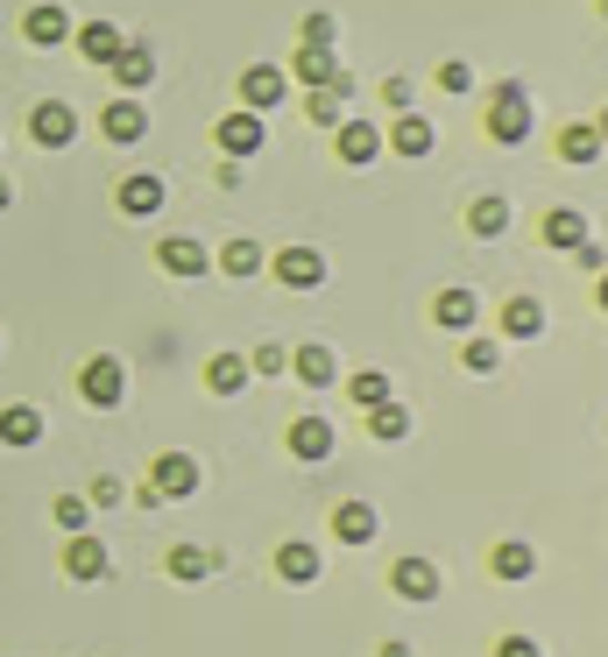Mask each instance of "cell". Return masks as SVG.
Listing matches in <instances>:
<instances>
[{"label":"cell","instance_id":"obj_1","mask_svg":"<svg viewBox=\"0 0 608 657\" xmlns=\"http://www.w3.org/2000/svg\"><path fill=\"white\" fill-rule=\"evenodd\" d=\"M530 128H538L530 85H524V79H503V85H496V100H488V142L524 149V142H530Z\"/></svg>","mask_w":608,"mask_h":657},{"label":"cell","instance_id":"obj_2","mask_svg":"<svg viewBox=\"0 0 608 657\" xmlns=\"http://www.w3.org/2000/svg\"><path fill=\"white\" fill-rule=\"evenodd\" d=\"M79 396L92 403V411H113V403L128 396V368H121L113 354H92V361H85V375H79Z\"/></svg>","mask_w":608,"mask_h":657},{"label":"cell","instance_id":"obj_3","mask_svg":"<svg viewBox=\"0 0 608 657\" xmlns=\"http://www.w3.org/2000/svg\"><path fill=\"white\" fill-rule=\"evenodd\" d=\"M29 134L43 149H71V142H79V107H71V100H43L29 113Z\"/></svg>","mask_w":608,"mask_h":657},{"label":"cell","instance_id":"obj_4","mask_svg":"<svg viewBox=\"0 0 608 657\" xmlns=\"http://www.w3.org/2000/svg\"><path fill=\"white\" fill-rule=\"evenodd\" d=\"M199 481H205V474H199V459H192V453H163L156 467H149V488H156L163 502H184V495H199Z\"/></svg>","mask_w":608,"mask_h":657},{"label":"cell","instance_id":"obj_5","mask_svg":"<svg viewBox=\"0 0 608 657\" xmlns=\"http://www.w3.org/2000/svg\"><path fill=\"white\" fill-rule=\"evenodd\" d=\"M283 446H291V453L304 459V467H326V459H333V424L318 417V411H304V417L291 424V432H283Z\"/></svg>","mask_w":608,"mask_h":657},{"label":"cell","instance_id":"obj_6","mask_svg":"<svg viewBox=\"0 0 608 657\" xmlns=\"http://www.w3.org/2000/svg\"><path fill=\"white\" fill-rule=\"evenodd\" d=\"M389 587H396V602H439V566L411 552V558L389 566Z\"/></svg>","mask_w":608,"mask_h":657},{"label":"cell","instance_id":"obj_7","mask_svg":"<svg viewBox=\"0 0 608 657\" xmlns=\"http://www.w3.org/2000/svg\"><path fill=\"white\" fill-rule=\"evenodd\" d=\"M270 269H276V283H283V290H318V283H326V255H318V247H304V241H297V247H283Z\"/></svg>","mask_w":608,"mask_h":657},{"label":"cell","instance_id":"obj_8","mask_svg":"<svg viewBox=\"0 0 608 657\" xmlns=\"http://www.w3.org/2000/svg\"><path fill=\"white\" fill-rule=\"evenodd\" d=\"M262 142H270V128H262V113H226L220 121V149H226V163H241V156H262Z\"/></svg>","mask_w":608,"mask_h":657},{"label":"cell","instance_id":"obj_9","mask_svg":"<svg viewBox=\"0 0 608 657\" xmlns=\"http://www.w3.org/2000/svg\"><path fill=\"white\" fill-rule=\"evenodd\" d=\"M333 149H340V163H354V170H368L375 156H383V134H375L361 113H347V121L333 128Z\"/></svg>","mask_w":608,"mask_h":657},{"label":"cell","instance_id":"obj_10","mask_svg":"<svg viewBox=\"0 0 608 657\" xmlns=\"http://www.w3.org/2000/svg\"><path fill=\"white\" fill-rule=\"evenodd\" d=\"M283 92H291V79H283L276 64H249V71H241V107H249V113L283 107Z\"/></svg>","mask_w":608,"mask_h":657},{"label":"cell","instance_id":"obj_11","mask_svg":"<svg viewBox=\"0 0 608 657\" xmlns=\"http://www.w3.org/2000/svg\"><path fill=\"white\" fill-rule=\"evenodd\" d=\"M113 205H121L128 220H156V212H163V178H149V170H135V178H121V191H113Z\"/></svg>","mask_w":608,"mask_h":657},{"label":"cell","instance_id":"obj_12","mask_svg":"<svg viewBox=\"0 0 608 657\" xmlns=\"http://www.w3.org/2000/svg\"><path fill=\"white\" fill-rule=\"evenodd\" d=\"M156 262H163V276H205V269H213V255H205L199 234H170L156 247Z\"/></svg>","mask_w":608,"mask_h":657},{"label":"cell","instance_id":"obj_13","mask_svg":"<svg viewBox=\"0 0 608 657\" xmlns=\"http://www.w3.org/2000/svg\"><path fill=\"white\" fill-rule=\"evenodd\" d=\"M347 100H354V79H347V71H340L333 85L304 92V121H318V128H340V121H347Z\"/></svg>","mask_w":608,"mask_h":657},{"label":"cell","instance_id":"obj_14","mask_svg":"<svg viewBox=\"0 0 608 657\" xmlns=\"http://www.w3.org/2000/svg\"><path fill=\"white\" fill-rule=\"evenodd\" d=\"M383 149H396V156H432V149H439V128L425 121V113H396V128H389V142Z\"/></svg>","mask_w":608,"mask_h":657},{"label":"cell","instance_id":"obj_15","mask_svg":"<svg viewBox=\"0 0 608 657\" xmlns=\"http://www.w3.org/2000/svg\"><path fill=\"white\" fill-rule=\"evenodd\" d=\"M22 36H29L36 50H57V43H71V14L57 8V0H43V8L22 14Z\"/></svg>","mask_w":608,"mask_h":657},{"label":"cell","instance_id":"obj_16","mask_svg":"<svg viewBox=\"0 0 608 657\" xmlns=\"http://www.w3.org/2000/svg\"><path fill=\"white\" fill-rule=\"evenodd\" d=\"M100 128H107V142H121V149H128V142H142V134H149V107L121 92V100L100 113Z\"/></svg>","mask_w":608,"mask_h":657},{"label":"cell","instance_id":"obj_17","mask_svg":"<svg viewBox=\"0 0 608 657\" xmlns=\"http://www.w3.org/2000/svg\"><path fill=\"white\" fill-rule=\"evenodd\" d=\"M375 530H383V516H375L368 509V502H340V509H333V537H340V545H375Z\"/></svg>","mask_w":608,"mask_h":657},{"label":"cell","instance_id":"obj_18","mask_svg":"<svg viewBox=\"0 0 608 657\" xmlns=\"http://www.w3.org/2000/svg\"><path fill=\"white\" fill-rule=\"evenodd\" d=\"M107 566H113V558H107V545H100L92 530L64 537V573H71V579H107Z\"/></svg>","mask_w":608,"mask_h":657},{"label":"cell","instance_id":"obj_19","mask_svg":"<svg viewBox=\"0 0 608 657\" xmlns=\"http://www.w3.org/2000/svg\"><path fill=\"white\" fill-rule=\"evenodd\" d=\"M107 71H113V85H121L128 100H135V92H142L149 79H156V57H149L142 43H121V50H113V64H107Z\"/></svg>","mask_w":608,"mask_h":657},{"label":"cell","instance_id":"obj_20","mask_svg":"<svg viewBox=\"0 0 608 657\" xmlns=\"http://www.w3.org/2000/svg\"><path fill=\"white\" fill-rule=\"evenodd\" d=\"M432 319L446 325V333H474V319H482V297H474V290H439V297H432Z\"/></svg>","mask_w":608,"mask_h":657},{"label":"cell","instance_id":"obj_21","mask_svg":"<svg viewBox=\"0 0 608 657\" xmlns=\"http://www.w3.org/2000/svg\"><path fill=\"white\" fill-rule=\"evenodd\" d=\"M291 375L304 382V390H333V382H340V361H333V346H297V354H291Z\"/></svg>","mask_w":608,"mask_h":657},{"label":"cell","instance_id":"obj_22","mask_svg":"<svg viewBox=\"0 0 608 657\" xmlns=\"http://www.w3.org/2000/svg\"><path fill=\"white\" fill-rule=\"evenodd\" d=\"M467 234L474 241H503L509 234V199H503V191H482V199L467 205Z\"/></svg>","mask_w":608,"mask_h":657},{"label":"cell","instance_id":"obj_23","mask_svg":"<svg viewBox=\"0 0 608 657\" xmlns=\"http://www.w3.org/2000/svg\"><path fill=\"white\" fill-rule=\"evenodd\" d=\"M488 573L496 579H530L538 573V545H530V537H503V545L488 552Z\"/></svg>","mask_w":608,"mask_h":657},{"label":"cell","instance_id":"obj_24","mask_svg":"<svg viewBox=\"0 0 608 657\" xmlns=\"http://www.w3.org/2000/svg\"><path fill=\"white\" fill-rule=\"evenodd\" d=\"M291 79L318 92V85H333V79H340V57H333V50H318V43H297V57H291Z\"/></svg>","mask_w":608,"mask_h":657},{"label":"cell","instance_id":"obj_25","mask_svg":"<svg viewBox=\"0 0 608 657\" xmlns=\"http://www.w3.org/2000/svg\"><path fill=\"white\" fill-rule=\"evenodd\" d=\"M318 566H326V558H318V545H304V537L276 545V573L291 579V587H312V579H318Z\"/></svg>","mask_w":608,"mask_h":657},{"label":"cell","instance_id":"obj_26","mask_svg":"<svg viewBox=\"0 0 608 657\" xmlns=\"http://www.w3.org/2000/svg\"><path fill=\"white\" fill-rule=\"evenodd\" d=\"M205 390H213V396H241V390H249V354H234V346L213 354V361H205Z\"/></svg>","mask_w":608,"mask_h":657},{"label":"cell","instance_id":"obj_27","mask_svg":"<svg viewBox=\"0 0 608 657\" xmlns=\"http://www.w3.org/2000/svg\"><path fill=\"white\" fill-rule=\"evenodd\" d=\"M580 241H595V234H587V212H574V205L545 212V247H559V255H574Z\"/></svg>","mask_w":608,"mask_h":657},{"label":"cell","instance_id":"obj_28","mask_svg":"<svg viewBox=\"0 0 608 657\" xmlns=\"http://www.w3.org/2000/svg\"><path fill=\"white\" fill-rule=\"evenodd\" d=\"M43 438V411L36 403H8L0 411V446H36Z\"/></svg>","mask_w":608,"mask_h":657},{"label":"cell","instance_id":"obj_29","mask_svg":"<svg viewBox=\"0 0 608 657\" xmlns=\"http://www.w3.org/2000/svg\"><path fill=\"white\" fill-rule=\"evenodd\" d=\"M545 333V304L538 297H509L503 304V340H538Z\"/></svg>","mask_w":608,"mask_h":657},{"label":"cell","instance_id":"obj_30","mask_svg":"<svg viewBox=\"0 0 608 657\" xmlns=\"http://www.w3.org/2000/svg\"><path fill=\"white\" fill-rule=\"evenodd\" d=\"M71 36H79V57H85V64H113V50L128 43L113 22H85V29H71Z\"/></svg>","mask_w":608,"mask_h":657},{"label":"cell","instance_id":"obj_31","mask_svg":"<svg viewBox=\"0 0 608 657\" xmlns=\"http://www.w3.org/2000/svg\"><path fill=\"white\" fill-rule=\"evenodd\" d=\"M601 134H595V121H574V128H559V163H595L601 156Z\"/></svg>","mask_w":608,"mask_h":657},{"label":"cell","instance_id":"obj_32","mask_svg":"<svg viewBox=\"0 0 608 657\" xmlns=\"http://www.w3.org/2000/svg\"><path fill=\"white\" fill-rule=\"evenodd\" d=\"M262 262H270V255H262V241H249V234H234V241L220 247V269H226V276H234V283H249V276H255Z\"/></svg>","mask_w":608,"mask_h":657},{"label":"cell","instance_id":"obj_33","mask_svg":"<svg viewBox=\"0 0 608 657\" xmlns=\"http://www.w3.org/2000/svg\"><path fill=\"white\" fill-rule=\"evenodd\" d=\"M368 432L375 438H383V446H396V438H411V411H404V403H375V411H368Z\"/></svg>","mask_w":608,"mask_h":657},{"label":"cell","instance_id":"obj_34","mask_svg":"<svg viewBox=\"0 0 608 657\" xmlns=\"http://www.w3.org/2000/svg\"><path fill=\"white\" fill-rule=\"evenodd\" d=\"M213 566H220L213 545H178V552H170V579H205Z\"/></svg>","mask_w":608,"mask_h":657},{"label":"cell","instance_id":"obj_35","mask_svg":"<svg viewBox=\"0 0 608 657\" xmlns=\"http://www.w3.org/2000/svg\"><path fill=\"white\" fill-rule=\"evenodd\" d=\"M460 368H467V375H496V368H503V346H496V340H482V333H467Z\"/></svg>","mask_w":608,"mask_h":657},{"label":"cell","instance_id":"obj_36","mask_svg":"<svg viewBox=\"0 0 608 657\" xmlns=\"http://www.w3.org/2000/svg\"><path fill=\"white\" fill-rule=\"evenodd\" d=\"M50 516H57V530H64V537L92 530V502H85V495H57V502H50Z\"/></svg>","mask_w":608,"mask_h":657},{"label":"cell","instance_id":"obj_37","mask_svg":"<svg viewBox=\"0 0 608 657\" xmlns=\"http://www.w3.org/2000/svg\"><path fill=\"white\" fill-rule=\"evenodd\" d=\"M347 396L361 403V411H375V403H389V375L383 368H361V375H347Z\"/></svg>","mask_w":608,"mask_h":657},{"label":"cell","instance_id":"obj_38","mask_svg":"<svg viewBox=\"0 0 608 657\" xmlns=\"http://www.w3.org/2000/svg\"><path fill=\"white\" fill-rule=\"evenodd\" d=\"M439 92H453V100H467V92H474V64H467V57H446V64H439Z\"/></svg>","mask_w":608,"mask_h":657},{"label":"cell","instance_id":"obj_39","mask_svg":"<svg viewBox=\"0 0 608 657\" xmlns=\"http://www.w3.org/2000/svg\"><path fill=\"white\" fill-rule=\"evenodd\" d=\"M249 375H291V346H255V354H249Z\"/></svg>","mask_w":608,"mask_h":657},{"label":"cell","instance_id":"obj_40","mask_svg":"<svg viewBox=\"0 0 608 657\" xmlns=\"http://www.w3.org/2000/svg\"><path fill=\"white\" fill-rule=\"evenodd\" d=\"M85 502H92V509H121V502H128V481H121V474H100Z\"/></svg>","mask_w":608,"mask_h":657},{"label":"cell","instance_id":"obj_41","mask_svg":"<svg viewBox=\"0 0 608 657\" xmlns=\"http://www.w3.org/2000/svg\"><path fill=\"white\" fill-rule=\"evenodd\" d=\"M333 36H340V22H333V14H304V43L333 50Z\"/></svg>","mask_w":608,"mask_h":657},{"label":"cell","instance_id":"obj_42","mask_svg":"<svg viewBox=\"0 0 608 657\" xmlns=\"http://www.w3.org/2000/svg\"><path fill=\"white\" fill-rule=\"evenodd\" d=\"M496 657H545V650H538V636L517 629V636H503V644H496Z\"/></svg>","mask_w":608,"mask_h":657},{"label":"cell","instance_id":"obj_43","mask_svg":"<svg viewBox=\"0 0 608 657\" xmlns=\"http://www.w3.org/2000/svg\"><path fill=\"white\" fill-rule=\"evenodd\" d=\"M383 100H389L396 113H411V79H383Z\"/></svg>","mask_w":608,"mask_h":657},{"label":"cell","instance_id":"obj_44","mask_svg":"<svg viewBox=\"0 0 608 657\" xmlns=\"http://www.w3.org/2000/svg\"><path fill=\"white\" fill-rule=\"evenodd\" d=\"M574 262H580V269H595V276H601V269H608V255H601V247H595V241H580V247H574Z\"/></svg>","mask_w":608,"mask_h":657},{"label":"cell","instance_id":"obj_45","mask_svg":"<svg viewBox=\"0 0 608 657\" xmlns=\"http://www.w3.org/2000/svg\"><path fill=\"white\" fill-rule=\"evenodd\" d=\"M383 657H411V644H404V636H389V644H383Z\"/></svg>","mask_w":608,"mask_h":657},{"label":"cell","instance_id":"obj_46","mask_svg":"<svg viewBox=\"0 0 608 657\" xmlns=\"http://www.w3.org/2000/svg\"><path fill=\"white\" fill-rule=\"evenodd\" d=\"M595 304H601V312H608V269H601V283H595Z\"/></svg>","mask_w":608,"mask_h":657},{"label":"cell","instance_id":"obj_47","mask_svg":"<svg viewBox=\"0 0 608 657\" xmlns=\"http://www.w3.org/2000/svg\"><path fill=\"white\" fill-rule=\"evenodd\" d=\"M8 205H14V184H8V178H0V212H8Z\"/></svg>","mask_w":608,"mask_h":657},{"label":"cell","instance_id":"obj_48","mask_svg":"<svg viewBox=\"0 0 608 657\" xmlns=\"http://www.w3.org/2000/svg\"><path fill=\"white\" fill-rule=\"evenodd\" d=\"M595 134H601V142H608V107H601V121H595Z\"/></svg>","mask_w":608,"mask_h":657},{"label":"cell","instance_id":"obj_49","mask_svg":"<svg viewBox=\"0 0 608 657\" xmlns=\"http://www.w3.org/2000/svg\"><path fill=\"white\" fill-rule=\"evenodd\" d=\"M595 8H601V22H608V0H595Z\"/></svg>","mask_w":608,"mask_h":657}]
</instances>
